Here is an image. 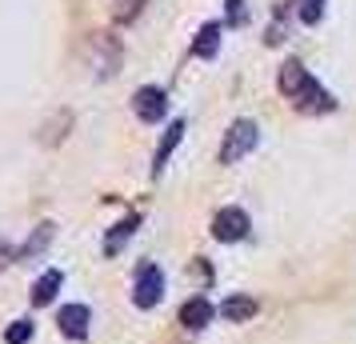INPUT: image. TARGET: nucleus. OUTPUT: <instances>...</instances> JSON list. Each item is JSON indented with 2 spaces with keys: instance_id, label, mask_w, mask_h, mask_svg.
Returning <instances> with one entry per match:
<instances>
[{
  "instance_id": "7",
  "label": "nucleus",
  "mask_w": 356,
  "mask_h": 344,
  "mask_svg": "<svg viewBox=\"0 0 356 344\" xmlns=\"http://www.w3.org/2000/svg\"><path fill=\"white\" fill-rule=\"evenodd\" d=\"M212 316H216V309H212L209 300H204V296H193V300H184V309H180V325L200 332L204 325H212Z\"/></svg>"
},
{
  "instance_id": "1",
  "label": "nucleus",
  "mask_w": 356,
  "mask_h": 344,
  "mask_svg": "<svg viewBox=\"0 0 356 344\" xmlns=\"http://www.w3.org/2000/svg\"><path fill=\"white\" fill-rule=\"evenodd\" d=\"M276 88H280V97L289 100L296 113H305V116H324V113L337 108V97H332L300 60H284V65H280Z\"/></svg>"
},
{
  "instance_id": "15",
  "label": "nucleus",
  "mask_w": 356,
  "mask_h": 344,
  "mask_svg": "<svg viewBox=\"0 0 356 344\" xmlns=\"http://www.w3.org/2000/svg\"><path fill=\"white\" fill-rule=\"evenodd\" d=\"M4 341H8V344H24V341H33V320H13V328L4 332Z\"/></svg>"
},
{
  "instance_id": "2",
  "label": "nucleus",
  "mask_w": 356,
  "mask_h": 344,
  "mask_svg": "<svg viewBox=\"0 0 356 344\" xmlns=\"http://www.w3.org/2000/svg\"><path fill=\"white\" fill-rule=\"evenodd\" d=\"M260 145V129L257 120H232L225 132V140H220V164H236L244 161L252 148Z\"/></svg>"
},
{
  "instance_id": "9",
  "label": "nucleus",
  "mask_w": 356,
  "mask_h": 344,
  "mask_svg": "<svg viewBox=\"0 0 356 344\" xmlns=\"http://www.w3.org/2000/svg\"><path fill=\"white\" fill-rule=\"evenodd\" d=\"M180 136H184V120H172V124L164 129V136H161V148H156V156H152V172H164V164H168V156L177 152Z\"/></svg>"
},
{
  "instance_id": "6",
  "label": "nucleus",
  "mask_w": 356,
  "mask_h": 344,
  "mask_svg": "<svg viewBox=\"0 0 356 344\" xmlns=\"http://www.w3.org/2000/svg\"><path fill=\"white\" fill-rule=\"evenodd\" d=\"M56 325H60V332H65V336L84 341V336H88V325H92V312L84 309V304H65Z\"/></svg>"
},
{
  "instance_id": "4",
  "label": "nucleus",
  "mask_w": 356,
  "mask_h": 344,
  "mask_svg": "<svg viewBox=\"0 0 356 344\" xmlns=\"http://www.w3.org/2000/svg\"><path fill=\"white\" fill-rule=\"evenodd\" d=\"M248 213L244 208H220V213L212 216V236L220 240V245H236V240H244L248 236Z\"/></svg>"
},
{
  "instance_id": "16",
  "label": "nucleus",
  "mask_w": 356,
  "mask_h": 344,
  "mask_svg": "<svg viewBox=\"0 0 356 344\" xmlns=\"http://www.w3.org/2000/svg\"><path fill=\"white\" fill-rule=\"evenodd\" d=\"M300 20H305V24H321L324 20V0H305V4H300Z\"/></svg>"
},
{
  "instance_id": "12",
  "label": "nucleus",
  "mask_w": 356,
  "mask_h": 344,
  "mask_svg": "<svg viewBox=\"0 0 356 344\" xmlns=\"http://www.w3.org/2000/svg\"><path fill=\"white\" fill-rule=\"evenodd\" d=\"M136 224H140V216H136V213H132L129 220H120V224L113 229V236L104 240V252H108V256H116V252H120V245L132 236V229H136Z\"/></svg>"
},
{
  "instance_id": "13",
  "label": "nucleus",
  "mask_w": 356,
  "mask_h": 344,
  "mask_svg": "<svg viewBox=\"0 0 356 344\" xmlns=\"http://www.w3.org/2000/svg\"><path fill=\"white\" fill-rule=\"evenodd\" d=\"M145 4H148V0H113V17H116V24H132V20L145 13Z\"/></svg>"
},
{
  "instance_id": "10",
  "label": "nucleus",
  "mask_w": 356,
  "mask_h": 344,
  "mask_svg": "<svg viewBox=\"0 0 356 344\" xmlns=\"http://www.w3.org/2000/svg\"><path fill=\"white\" fill-rule=\"evenodd\" d=\"M60 284H65V272H60V268H49V272L33 284V300L36 304H52L56 293H60Z\"/></svg>"
},
{
  "instance_id": "11",
  "label": "nucleus",
  "mask_w": 356,
  "mask_h": 344,
  "mask_svg": "<svg viewBox=\"0 0 356 344\" xmlns=\"http://www.w3.org/2000/svg\"><path fill=\"white\" fill-rule=\"evenodd\" d=\"M257 300H252V296H232V300H225V304H220V316H225V320H232V325H241V320H252V316H257Z\"/></svg>"
},
{
  "instance_id": "3",
  "label": "nucleus",
  "mask_w": 356,
  "mask_h": 344,
  "mask_svg": "<svg viewBox=\"0 0 356 344\" xmlns=\"http://www.w3.org/2000/svg\"><path fill=\"white\" fill-rule=\"evenodd\" d=\"M161 296H164V272L156 264H140L136 284H132V304H136V309H156Z\"/></svg>"
},
{
  "instance_id": "5",
  "label": "nucleus",
  "mask_w": 356,
  "mask_h": 344,
  "mask_svg": "<svg viewBox=\"0 0 356 344\" xmlns=\"http://www.w3.org/2000/svg\"><path fill=\"white\" fill-rule=\"evenodd\" d=\"M132 113L140 116L145 124H156V120L168 113V92H164V88H156V84L136 88V97H132Z\"/></svg>"
},
{
  "instance_id": "17",
  "label": "nucleus",
  "mask_w": 356,
  "mask_h": 344,
  "mask_svg": "<svg viewBox=\"0 0 356 344\" xmlns=\"http://www.w3.org/2000/svg\"><path fill=\"white\" fill-rule=\"evenodd\" d=\"M228 20H232V24L244 20V0H228Z\"/></svg>"
},
{
  "instance_id": "14",
  "label": "nucleus",
  "mask_w": 356,
  "mask_h": 344,
  "mask_svg": "<svg viewBox=\"0 0 356 344\" xmlns=\"http://www.w3.org/2000/svg\"><path fill=\"white\" fill-rule=\"evenodd\" d=\"M49 236H52V224H40V229H36V236H33V240H29V245L20 248V256H24V261H33L36 252H40V248L49 245Z\"/></svg>"
},
{
  "instance_id": "8",
  "label": "nucleus",
  "mask_w": 356,
  "mask_h": 344,
  "mask_svg": "<svg viewBox=\"0 0 356 344\" xmlns=\"http://www.w3.org/2000/svg\"><path fill=\"white\" fill-rule=\"evenodd\" d=\"M220 36H225V24H220V20H209V24L196 33V40H193V56L212 60V56H216V49H220Z\"/></svg>"
},
{
  "instance_id": "18",
  "label": "nucleus",
  "mask_w": 356,
  "mask_h": 344,
  "mask_svg": "<svg viewBox=\"0 0 356 344\" xmlns=\"http://www.w3.org/2000/svg\"><path fill=\"white\" fill-rule=\"evenodd\" d=\"M13 256H17L13 245H8V240H0V268H4V264H13Z\"/></svg>"
}]
</instances>
